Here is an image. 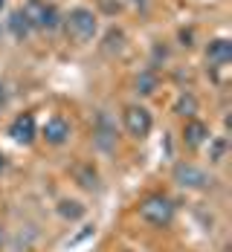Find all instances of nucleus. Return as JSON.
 <instances>
[{"mask_svg":"<svg viewBox=\"0 0 232 252\" xmlns=\"http://www.w3.org/2000/svg\"><path fill=\"white\" fill-rule=\"evenodd\" d=\"M174 200L171 197H166V194H148L145 200L139 203V218L145 220V223H151V226L163 229L168 226L171 220H174Z\"/></svg>","mask_w":232,"mask_h":252,"instance_id":"1","label":"nucleus"},{"mask_svg":"<svg viewBox=\"0 0 232 252\" xmlns=\"http://www.w3.org/2000/svg\"><path fill=\"white\" fill-rule=\"evenodd\" d=\"M21 12H24V18L29 21L32 29H41V32H55L58 26H61V15H58V9L47 3V0H26L24 6H21Z\"/></svg>","mask_w":232,"mask_h":252,"instance_id":"2","label":"nucleus"},{"mask_svg":"<svg viewBox=\"0 0 232 252\" xmlns=\"http://www.w3.org/2000/svg\"><path fill=\"white\" fill-rule=\"evenodd\" d=\"M61 24L67 26L70 38H76V41H81V44H84V41H93L96 32H99V21H96V15H93L87 6L70 9V15H67Z\"/></svg>","mask_w":232,"mask_h":252,"instance_id":"3","label":"nucleus"},{"mask_svg":"<svg viewBox=\"0 0 232 252\" xmlns=\"http://www.w3.org/2000/svg\"><path fill=\"white\" fill-rule=\"evenodd\" d=\"M122 125L128 130V136L145 139V136L151 133V127H154V116H151V110L142 107V104H128V107L122 110Z\"/></svg>","mask_w":232,"mask_h":252,"instance_id":"4","label":"nucleus"},{"mask_svg":"<svg viewBox=\"0 0 232 252\" xmlns=\"http://www.w3.org/2000/svg\"><path fill=\"white\" fill-rule=\"evenodd\" d=\"M174 183L180 189H206L212 180H209V174L200 165H195V162H177L174 165Z\"/></svg>","mask_w":232,"mask_h":252,"instance_id":"5","label":"nucleus"},{"mask_svg":"<svg viewBox=\"0 0 232 252\" xmlns=\"http://www.w3.org/2000/svg\"><path fill=\"white\" fill-rule=\"evenodd\" d=\"M18 145H32L35 136H38V122L32 113H18L12 122H9V130H6Z\"/></svg>","mask_w":232,"mask_h":252,"instance_id":"6","label":"nucleus"},{"mask_svg":"<svg viewBox=\"0 0 232 252\" xmlns=\"http://www.w3.org/2000/svg\"><path fill=\"white\" fill-rule=\"evenodd\" d=\"M70 133H73V125L64 119V116H50L44 127H41V139L47 142V145H64L67 139H70Z\"/></svg>","mask_w":232,"mask_h":252,"instance_id":"7","label":"nucleus"},{"mask_svg":"<svg viewBox=\"0 0 232 252\" xmlns=\"http://www.w3.org/2000/svg\"><path fill=\"white\" fill-rule=\"evenodd\" d=\"M209 136H212V130L203 119H198V116H192V119H186L183 122V142L189 145V148H200V145H206Z\"/></svg>","mask_w":232,"mask_h":252,"instance_id":"8","label":"nucleus"},{"mask_svg":"<svg viewBox=\"0 0 232 252\" xmlns=\"http://www.w3.org/2000/svg\"><path fill=\"white\" fill-rule=\"evenodd\" d=\"M93 139H96V145L102 151H113V145H116V127L107 119V113H99V119L93 125Z\"/></svg>","mask_w":232,"mask_h":252,"instance_id":"9","label":"nucleus"},{"mask_svg":"<svg viewBox=\"0 0 232 252\" xmlns=\"http://www.w3.org/2000/svg\"><path fill=\"white\" fill-rule=\"evenodd\" d=\"M232 58V44L227 38H215V41H209L206 47V61L212 67H227Z\"/></svg>","mask_w":232,"mask_h":252,"instance_id":"10","label":"nucleus"},{"mask_svg":"<svg viewBox=\"0 0 232 252\" xmlns=\"http://www.w3.org/2000/svg\"><path fill=\"white\" fill-rule=\"evenodd\" d=\"M133 87H136L139 96H154L157 87H160V78H157L154 70H142V73L136 76V81H133Z\"/></svg>","mask_w":232,"mask_h":252,"instance_id":"11","label":"nucleus"},{"mask_svg":"<svg viewBox=\"0 0 232 252\" xmlns=\"http://www.w3.org/2000/svg\"><path fill=\"white\" fill-rule=\"evenodd\" d=\"M9 32H12V35H15L18 41H24V38H29V35L35 32V29L29 26V21L24 18V12L18 9V12H12V15H9Z\"/></svg>","mask_w":232,"mask_h":252,"instance_id":"12","label":"nucleus"},{"mask_svg":"<svg viewBox=\"0 0 232 252\" xmlns=\"http://www.w3.org/2000/svg\"><path fill=\"white\" fill-rule=\"evenodd\" d=\"M209 159L212 162H224L227 159V151H230V142L227 136H209Z\"/></svg>","mask_w":232,"mask_h":252,"instance_id":"13","label":"nucleus"},{"mask_svg":"<svg viewBox=\"0 0 232 252\" xmlns=\"http://www.w3.org/2000/svg\"><path fill=\"white\" fill-rule=\"evenodd\" d=\"M174 113L183 116V119H192V116L198 113V99H195L192 93H180V99L174 101Z\"/></svg>","mask_w":232,"mask_h":252,"instance_id":"14","label":"nucleus"},{"mask_svg":"<svg viewBox=\"0 0 232 252\" xmlns=\"http://www.w3.org/2000/svg\"><path fill=\"white\" fill-rule=\"evenodd\" d=\"M58 212L64 215V218H70V220H76V218H81L84 215V206L76 200H61V206H58Z\"/></svg>","mask_w":232,"mask_h":252,"instance_id":"15","label":"nucleus"},{"mask_svg":"<svg viewBox=\"0 0 232 252\" xmlns=\"http://www.w3.org/2000/svg\"><path fill=\"white\" fill-rule=\"evenodd\" d=\"M6 168H9V159H6V154H0V174H3Z\"/></svg>","mask_w":232,"mask_h":252,"instance_id":"16","label":"nucleus"},{"mask_svg":"<svg viewBox=\"0 0 232 252\" xmlns=\"http://www.w3.org/2000/svg\"><path fill=\"white\" fill-rule=\"evenodd\" d=\"M3 241H6V235H3V226H0V247H3Z\"/></svg>","mask_w":232,"mask_h":252,"instance_id":"17","label":"nucleus"},{"mask_svg":"<svg viewBox=\"0 0 232 252\" xmlns=\"http://www.w3.org/2000/svg\"><path fill=\"white\" fill-rule=\"evenodd\" d=\"M3 6H6V0H0V9H3Z\"/></svg>","mask_w":232,"mask_h":252,"instance_id":"18","label":"nucleus"}]
</instances>
